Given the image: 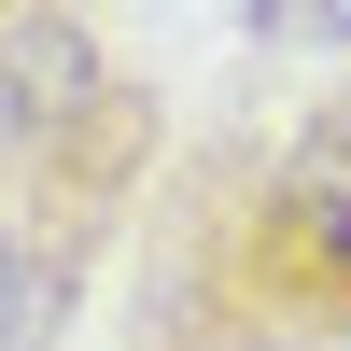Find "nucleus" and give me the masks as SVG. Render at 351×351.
<instances>
[{"label": "nucleus", "mask_w": 351, "mask_h": 351, "mask_svg": "<svg viewBox=\"0 0 351 351\" xmlns=\"http://www.w3.org/2000/svg\"><path fill=\"white\" fill-rule=\"evenodd\" d=\"M112 351H351V28L309 84L169 141L112 253Z\"/></svg>", "instance_id": "f257e3e1"}, {"label": "nucleus", "mask_w": 351, "mask_h": 351, "mask_svg": "<svg viewBox=\"0 0 351 351\" xmlns=\"http://www.w3.org/2000/svg\"><path fill=\"white\" fill-rule=\"evenodd\" d=\"M169 141H183V112L127 28L71 14V0H0V225L14 239L99 281L155 197Z\"/></svg>", "instance_id": "f03ea898"}, {"label": "nucleus", "mask_w": 351, "mask_h": 351, "mask_svg": "<svg viewBox=\"0 0 351 351\" xmlns=\"http://www.w3.org/2000/svg\"><path fill=\"white\" fill-rule=\"evenodd\" d=\"M84 295H99L84 267H56L43 239H14V225H0V351H56Z\"/></svg>", "instance_id": "7ed1b4c3"}]
</instances>
